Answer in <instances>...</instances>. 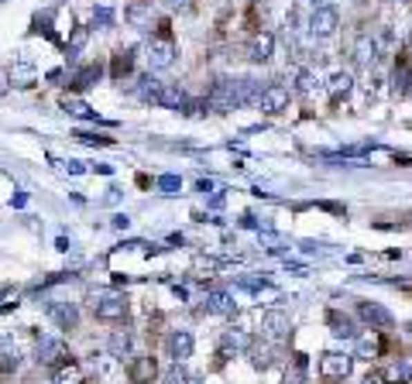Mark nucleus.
Wrapping results in <instances>:
<instances>
[{"label": "nucleus", "instance_id": "f257e3e1", "mask_svg": "<svg viewBox=\"0 0 412 384\" xmlns=\"http://www.w3.org/2000/svg\"><path fill=\"white\" fill-rule=\"evenodd\" d=\"M93 316L103 323H117L127 316V298L117 295V291H97L93 295Z\"/></svg>", "mask_w": 412, "mask_h": 384}, {"label": "nucleus", "instance_id": "f03ea898", "mask_svg": "<svg viewBox=\"0 0 412 384\" xmlns=\"http://www.w3.org/2000/svg\"><path fill=\"white\" fill-rule=\"evenodd\" d=\"M144 59H148V69H155V73H158V69H169V66L176 62V45H172V38H162V35L151 38Z\"/></svg>", "mask_w": 412, "mask_h": 384}, {"label": "nucleus", "instance_id": "7ed1b4c3", "mask_svg": "<svg viewBox=\"0 0 412 384\" xmlns=\"http://www.w3.org/2000/svg\"><path fill=\"white\" fill-rule=\"evenodd\" d=\"M347 374H350V357H347V354H326V357L319 361V378L326 384L344 381Z\"/></svg>", "mask_w": 412, "mask_h": 384}, {"label": "nucleus", "instance_id": "20e7f679", "mask_svg": "<svg viewBox=\"0 0 412 384\" xmlns=\"http://www.w3.org/2000/svg\"><path fill=\"white\" fill-rule=\"evenodd\" d=\"M258 106H261L265 113H282V110H289V86H282V83L265 86L261 96H258Z\"/></svg>", "mask_w": 412, "mask_h": 384}, {"label": "nucleus", "instance_id": "39448f33", "mask_svg": "<svg viewBox=\"0 0 412 384\" xmlns=\"http://www.w3.org/2000/svg\"><path fill=\"white\" fill-rule=\"evenodd\" d=\"M38 364H45V367L66 364V343L55 340V336H41L38 340Z\"/></svg>", "mask_w": 412, "mask_h": 384}, {"label": "nucleus", "instance_id": "423d86ee", "mask_svg": "<svg viewBox=\"0 0 412 384\" xmlns=\"http://www.w3.org/2000/svg\"><path fill=\"white\" fill-rule=\"evenodd\" d=\"M48 316L59 329H76V323H79V312L73 302H48Z\"/></svg>", "mask_w": 412, "mask_h": 384}, {"label": "nucleus", "instance_id": "0eeeda50", "mask_svg": "<svg viewBox=\"0 0 412 384\" xmlns=\"http://www.w3.org/2000/svg\"><path fill=\"white\" fill-rule=\"evenodd\" d=\"M309 31L319 35V38L333 35V31H337V10H330V7H316L312 17H309Z\"/></svg>", "mask_w": 412, "mask_h": 384}, {"label": "nucleus", "instance_id": "6e6552de", "mask_svg": "<svg viewBox=\"0 0 412 384\" xmlns=\"http://www.w3.org/2000/svg\"><path fill=\"white\" fill-rule=\"evenodd\" d=\"M124 17H127V24H131V28H138V31H148V28L155 24V14H151V3H144V0H138V3H131V7L124 10Z\"/></svg>", "mask_w": 412, "mask_h": 384}, {"label": "nucleus", "instance_id": "1a4fd4ad", "mask_svg": "<svg viewBox=\"0 0 412 384\" xmlns=\"http://www.w3.org/2000/svg\"><path fill=\"white\" fill-rule=\"evenodd\" d=\"M409 86H412V59H409V52H402V55H399V62H395L392 90H395L399 96H409Z\"/></svg>", "mask_w": 412, "mask_h": 384}, {"label": "nucleus", "instance_id": "9d476101", "mask_svg": "<svg viewBox=\"0 0 412 384\" xmlns=\"http://www.w3.org/2000/svg\"><path fill=\"white\" fill-rule=\"evenodd\" d=\"M375 59H378V45L368 31H361L357 41H354V62L357 66H375Z\"/></svg>", "mask_w": 412, "mask_h": 384}, {"label": "nucleus", "instance_id": "9b49d317", "mask_svg": "<svg viewBox=\"0 0 412 384\" xmlns=\"http://www.w3.org/2000/svg\"><path fill=\"white\" fill-rule=\"evenodd\" d=\"M272 52H275V35L261 31V35H254V41H251V48H247V59H251V62H268Z\"/></svg>", "mask_w": 412, "mask_h": 384}, {"label": "nucleus", "instance_id": "f8f14e48", "mask_svg": "<svg viewBox=\"0 0 412 384\" xmlns=\"http://www.w3.org/2000/svg\"><path fill=\"white\" fill-rule=\"evenodd\" d=\"M155 357H138L131 367H127V378H131V384H151V378H155Z\"/></svg>", "mask_w": 412, "mask_h": 384}, {"label": "nucleus", "instance_id": "ddd939ff", "mask_svg": "<svg viewBox=\"0 0 412 384\" xmlns=\"http://www.w3.org/2000/svg\"><path fill=\"white\" fill-rule=\"evenodd\" d=\"M10 76V86H17V90H28V86H35V79H38V73H35V66L31 62H14V69L7 73Z\"/></svg>", "mask_w": 412, "mask_h": 384}, {"label": "nucleus", "instance_id": "4468645a", "mask_svg": "<svg viewBox=\"0 0 412 384\" xmlns=\"http://www.w3.org/2000/svg\"><path fill=\"white\" fill-rule=\"evenodd\" d=\"M131 69H134V48H117L113 62H110V76L124 79V76H131Z\"/></svg>", "mask_w": 412, "mask_h": 384}, {"label": "nucleus", "instance_id": "2eb2a0df", "mask_svg": "<svg viewBox=\"0 0 412 384\" xmlns=\"http://www.w3.org/2000/svg\"><path fill=\"white\" fill-rule=\"evenodd\" d=\"M193 354V336L189 333H172L169 336V357H176V364L179 361H186Z\"/></svg>", "mask_w": 412, "mask_h": 384}, {"label": "nucleus", "instance_id": "dca6fc26", "mask_svg": "<svg viewBox=\"0 0 412 384\" xmlns=\"http://www.w3.org/2000/svg\"><path fill=\"white\" fill-rule=\"evenodd\" d=\"M21 367V347L17 343H0V374H14Z\"/></svg>", "mask_w": 412, "mask_h": 384}, {"label": "nucleus", "instance_id": "f3484780", "mask_svg": "<svg viewBox=\"0 0 412 384\" xmlns=\"http://www.w3.org/2000/svg\"><path fill=\"white\" fill-rule=\"evenodd\" d=\"M361 319H364V323H371V326H382V329H388V326H392V316H388L382 305H368V302H361Z\"/></svg>", "mask_w": 412, "mask_h": 384}, {"label": "nucleus", "instance_id": "a211bd4d", "mask_svg": "<svg viewBox=\"0 0 412 384\" xmlns=\"http://www.w3.org/2000/svg\"><path fill=\"white\" fill-rule=\"evenodd\" d=\"M52 384H83V371H79V364H59Z\"/></svg>", "mask_w": 412, "mask_h": 384}, {"label": "nucleus", "instance_id": "6ab92c4d", "mask_svg": "<svg viewBox=\"0 0 412 384\" xmlns=\"http://www.w3.org/2000/svg\"><path fill=\"white\" fill-rule=\"evenodd\" d=\"M350 86H354L350 73H337V76L330 79V99H333V103H340V96L350 93Z\"/></svg>", "mask_w": 412, "mask_h": 384}, {"label": "nucleus", "instance_id": "aec40b11", "mask_svg": "<svg viewBox=\"0 0 412 384\" xmlns=\"http://www.w3.org/2000/svg\"><path fill=\"white\" fill-rule=\"evenodd\" d=\"M110 354H113V357H127V354H131V336L117 329V333L110 336Z\"/></svg>", "mask_w": 412, "mask_h": 384}, {"label": "nucleus", "instance_id": "412c9836", "mask_svg": "<svg viewBox=\"0 0 412 384\" xmlns=\"http://www.w3.org/2000/svg\"><path fill=\"white\" fill-rule=\"evenodd\" d=\"M86 38H90V35H86V28H76V35H73V41L66 45V55H69V59H79V52H83V45H86Z\"/></svg>", "mask_w": 412, "mask_h": 384}, {"label": "nucleus", "instance_id": "4be33fe9", "mask_svg": "<svg viewBox=\"0 0 412 384\" xmlns=\"http://www.w3.org/2000/svg\"><path fill=\"white\" fill-rule=\"evenodd\" d=\"M330 326H333V333H337V336H354V323H350L347 316L330 312Z\"/></svg>", "mask_w": 412, "mask_h": 384}, {"label": "nucleus", "instance_id": "5701e85b", "mask_svg": "<svg viewBox=\"0 0 412 384\" xmlns=\"http://www.w3.org/2000/svg\"><path fill=\"white\" fill-rule=\"evenodd\" d=\"M62 110H66V113H73V117H90V106H86L83 99H73V96H66V99H62Z\"/></svg>", "mask_w": 412, "mask_h": 384}, {"label": "nucleus", "instance_id": "b1692460", "mask_svg": "<svg viewBox=\"0 0 412 384\" xmlns=\"http://www.w3.org/2000/svg\"><path fill=\"white\" fill-rule=\"evenodd\" d=\"M385 381H388V384H406V381H409V367H406V364H402V367L395 364V367L385 374Z\"/></svg>", "mask_w": 412, "mask_h": 384}, {"label": "nucleus", "instance_id": "393cba45", "mask_svg": "<svg viewBox=\"0 0 412 384\" xmlns=\"http://www.w3.org/2000/svg\"><path fill=\"white\" fill-rule=\"evenodd\" d=\"M312 90H319V79L312 76V73H299V93H312Z\"/></svg>", "mask_w": 412, "mask_h": 384}, {"label": "nucleus", "instance_id": "a878e982", "mask_svg": "<svg viewBox=\"0 0 412 384\" xmlns=\"http://www.w3.org/2000/svg\"><path fill=\"white\" fill-rule=\"evenodd\" d=\"M165 384H189V374H186V371H182V367L176 364V367H172V371L165 374Z\"/></svg>", "mask_w": 412, "mask_h": 384}, {"label": "nucleus", "instance_id": "bb28decb", "mask_svg": "<svg viewBox=\"0 0 412 384\" xmlns=\"http://www.w3.org/2000/svg\"><path fill=\"white\" fill-rule=\"evenodd\" d=\"M7 90H10V76H7V73L0 69V96L7 93Z\"/></svg>", "mask_w": 412, "mask_h": 384}, {"label": "nucleus", "instance_id": "cd10ccee", "mask_svg": "<svg viewBox=\"0 0 412 384\" xmlns=\"http://www.w3.org/2000/svg\"><path fill=\"white\" fill-rule=\"evenodd\" d=\"M165 3H169V7H176V10H179V7H186V3H189V0H165Z\"/></svg>", "mask_w": 412, "mask_h": 384}, {"label": "nucleus", "instance_id": "c85d7f7f", "mask_svg": "<svg viewBox=\"0 0 412 384\" xmlns=\"http://www.w3.org/2000/svg\"><path fill=\"white\" fill-rule=\"evenodd\" d=\"M303 3H309L312 10H316V7H323V0H303Z\"/></svg>", "mask_w": 412, "mask_h": 384}, {"label": "nucleus", "instance_id": "c756f323", "mask_svg": "<svg viewBox=\"0 0 412 384\" xmlns=\"http://www.w3.org/2000/svg\"><path fill=\"white\" fill-rule=\"evenodd\" d=\"M395 3H406V0H395Z\"/></svg>", "mask_w": 412, "mask_h": 384}, {"label": "nucleus", "instance_id": "7c9ffc66", "mask_svg": "<svg viewBox=\"0 0 412 384\" xmlns=\"http://www.w3.org/2000/svg\"><path fill=\"white\" fill-rule=\"evenodd\" d=\"M189 384H200V381H189Z\"/></svg>", "mask_w": 412, "mask_h": 384}]
</instances>
